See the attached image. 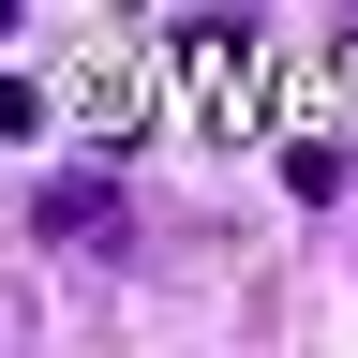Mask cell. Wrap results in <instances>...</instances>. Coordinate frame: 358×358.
<instances>
[{"label":"cell","mask_w":358,"mask_h":358,"mask_svg":"<svg viewBox=\"0 0 358 358\" xmlns=\"http://www.w3.org/2000/svg\"><path fill=\"white\" fill-rule=\"evenodd\" d=\"M30 239H120V179H105V164L30 179Z\"/></svg>","instance_id":"6da1fadb"}]
</instances>
